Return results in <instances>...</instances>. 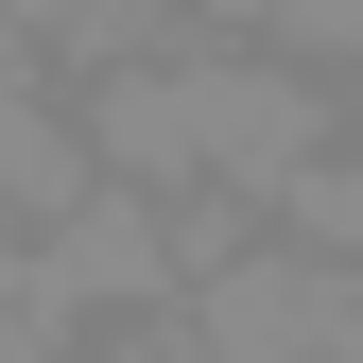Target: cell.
<instances>
[{"instance_id": "obj_1", "label": "cell", "mask_w": 363, "mask_h": 363, "mask_svg": "<svg viewBox=\"0 0 363 363\" xmlns=\"http://www.w3.org/2000/svg\"><path fill=\"white\" fill-rule=\"evenodd\" d=\"M259 225H277V242H311V259H363V156L329 139V156H311V173H294V191H277V208H259Z\"/></svg>"}, {"instance_id": "obj_2", "label": "cell", "mask_w": 363, "mask_h": 363, "mask_svg": "<svg viewBox=\"0 0 363 363\" xmlns=\"http://www.w3.org/2000/svg\"><path fill=\"white\" fill-rule=\"evenodd\" d=\"M104 363H242V346H208V329H191V311H173V294H156V311H121V329H104Z\"/></svg>"}, {"instance_id": "obj_3", "label": "cell", "mask_w": 363, "mask_h": 363, "mask_svg": "<svg viewBox=\"0 0 363 363\" xmlns=\"http://www.w3.org/2000/svg\"><path fill=\"white\" fill-rule=\"evenodd\" d=\"M0 363H69V329L35 311V259H18V242H0Z\"/></svg>"}, {"instance_id": "obj_4", "label": "cell", "mask_w": 363, "mask_h": 363, "mask_svg": "<svg viewBox=\"0 0 363 363\" xmlns=\"http://www.w3.org/2000/svg\"><path fill=\"white\" fill-rule=\"evenodd\" d=\"M0 242H18V225H0Z\"/></svg>"}]
</instances>
